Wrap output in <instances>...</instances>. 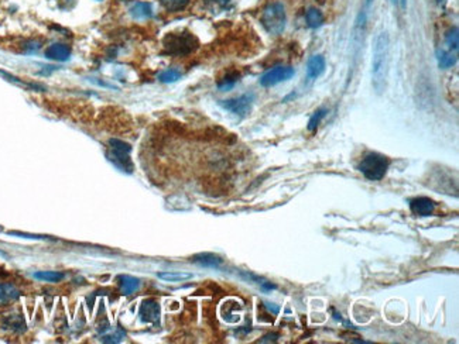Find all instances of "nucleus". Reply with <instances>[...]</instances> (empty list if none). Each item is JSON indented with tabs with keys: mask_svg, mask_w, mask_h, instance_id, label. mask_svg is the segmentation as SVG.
<instances>
[{
	"mask_svg": "<svg viewBox=\"0 0 459 344\" xmlns=\"http://www.w3.org/2000/svg\"><path fill=\"white\" fill-rule=\"evenodd\" d=\"M130 16L136 20H147L153 16V7L146 2H136L130 7Z\"/></svg>",
	"mask_w": 459,
	"mask_h": 344,
	"instance_id": "4468645a",
	"label": "nucleus"
},
{
	"mask_svg": "<svg viewBox=\"0 0 459 344\" xmlns=\"http://www.w3.org/2000/svg\"><path fill=\"white\" fill-rule=\"evenodd\" d=\"M305 18H307V24L311 27V29H318V27H321L322 23H324V16H322V13L317 10V9H310L305 14Z\"/></svg>",
	"mask_w": 459,
	"mask_h": 344,
	"instance_id": "a211bd4d",
	"label": "nucleus"
},
{
	"mask_svg": "<svg viewBox=\"0 0 459 344\" xmlns=\"http://www.w3.org/2000/svg\"><path fill=\"white\" fill-rule=\"evenodd\" d=\"M160 280L167 281V282H181V281H187L192 278L191 272H183V271H165V272H159L157 274Z\"/></svg>",
	"mask_w": 459,
	"mask_h": 344,
	"instance_id": "f3484780",
	"label": "nucleus"
},
{
	"mask_svg": "<svg viewBox=\"0 0 459 344\" xmlns=\"http://www.w3.org/2000/svg\"><path fill=\"white\" fill-rule=\"evenodd\" d=\"M140 319L144 323H159L160 320V305L154 299L143 301L140 306Z\"/></svg>",
	"mask_w": 459,
	"mask_h": 344,
	"instance_id": "6e6552de",
	"label": "nucleus"
},
{
	"mask_svg": "<svg viewBox=\"0 0 459 344\" xmlns=\"http://www.w3.org/2000/svg\"><path fill=\"white\" fill-rule=\"evenodd\" d=\"M410 209L417 216H430L435 210V203L430 198L420 196V198H414L410 200Z\"/></svg>",
	"mask_w": 459,
	"mask_h": 344,
	"instance_id": "1a4fd4ad",
	"label": "nucleus"
},
{
	"mask_svg": "<svg viewBox=\"0 0 459 344\" xmlns=\"http://www.w3.org/2000/svg\"><path fill=\"white\" fill-rule=\"evenodd\" d=\"M3 329L12 330L14 333H21L26 330V322L21 315H9L3 320Z\"/></svg>",
	"mask_w": 459,
	"mask_h": 344,
	"instance_id": "dca6fc26",
	"label": "nucleus"
},
{
	"mask_svg": "<svg viewBox=\"0 0 459 344\" xmlns=\"http://www.w3.org/2000/svg\"><path fill=\"white\" fill-rule=\"evenodd\" d=\"M371 2H373V0H366V5H367V6H369V5H370Z\"/></svg>",
	"mask_w": 459,
	"mask_h": 344,
	"instance_id": "cd10ccee",
	"label": "nucleus"
},
{
	"mask_svg": "<svg viewBox=\"0 0 459 344\" xmlns=\"http://www.w3.org/2000/svg\"><path fill=\"white\" fill-rule=\"evenodd\" d=\"M254 96L252 94L242 95L239 98H235V99L224 100L221 102V106L226 109L230 113L233 114H237V116L245 117L247 116L250 110H252V106H253Z\"/></svg>",
	"mask_w": 459,
	"mask_h": 344,
	"instance_id": "423d86ee",
	"label": "nucleus"
},
{
	"mask_svg": "<svg viewBox=\"0 0 459 344\" xmlns=\"http://www.w3.org/2000/svg\"><path fill=\"white\" fill-rule=\"evenodd\" d=\"M399 5H400L401 9H404L407 6V0H399Z\"/></svg>",
	"mask_w": 459,
	"mask_h": 344,
	"instance_id": "bb28decb",
	"label": "nucleus"
},
{
	"mask_svg": "<svg viewBox=\"0 0 459 344\" xmlns=\"http://www.w3.org/2000/svg\"><path fill=\"white\" fill-rule=\"evenodd\" d=\"M160 2H161V6L170 13L181 12L188 6L189 3V0H160Z\"/></svg>",
	"mask_w": 459,
	"mask_h": 344,
	"instance_id": "aec40b11",
	"label": "nucleus"
},
{
	"mask_svg": "<svg viewBox=\"0 0 459 344\" xmlns=\"http://www.w3.org/2000/svg\"><path fill=\"white\" fill-rule=\"evenodd\" d=\"M192 263L198 264L201 267H206V268H219L224 264V260L212 253H201V254L192 257Z\"/></svg>",
	"mask_w": 459,
	"mask_h": 344,
	"instance_id": "9d476101",
	"label": "nucleus"
},
{
	"mask_svg": "<svg viewBox=\"0 0 459 344\" xmlns=\"http://www.w3.org/2000/svg\"><path fill=\"white\" fill-rule=\"evenodd\" d=\"M458 29L456 27H453L448 31L447 37H445V41H447V45L449 48V51H458Z\"/></svg>",
	"mask_w": 459,
	"mask_h": 344,
	"instance_id": "b1692460",
	"label": "nucleus"
},
{
	"mask_svg": "<svg viewBox=\"0 0 459 344\" xmlns=\"http://www.w3.org/2000/svg\"><path fill=\"white\" fill-rule=\"evenodd\" d=\"M208 5L218 9H228L230 6V0H208Z\"/></svg>",
	"mask_w": 459,
	"mask_h": 344,
	"instance_id": "a878e982",
	"label": "nucleus"
},
{
	"mask_svg": "<svg viewBox=\"0 0 459 344\" xmlns=\"http://www.w3.org/2000/svg\"><path fill=\"white\" fill-rule=\"evenodd\" d=\"M294 70L291 66H274L260 78V85L265 88H270L281 82L289 81L294 76Z\"/></svg>",
	"mask_w": 459,
	"mask_h": 344,
	"instance_id": "0eeeda50",
	"label": "nucleus"
},
{
	"mask_svg": "<svg viewBox=\"0 0 459 344\" xmlns=\"http://www.w3.org/2000/svg\"><path fill=\"white\" fill-rule=\"evenodd\" d=\"M34 278L38 281H42V282H59V281L64 278V274L62 272H57V271H38L35 272Z\"/></svg>",
	"mask_w": 459,
	"mask_h": 344,
	"instance_id": "6ab92c4d",
	"label": "nucleus"
},
{
	"mask_svg": "<svg viewBox=\"0 0 459 344\" xmlns=\"http://www.w3.org/2000/svg\"><path fill=\"white\" fill-rule=\"evenodd\" d=\"M163 45H164L165 54L184 57L194 53L200 47V41L188 31H181V33H170L165 35Z\"/></svg>",
	"mask_w": 459,
	"mask_h": 344,
	"instance_id": "f03ea898",
	"label": "nucleus"
},
{
	"mask_svg": "<svg viewBox=\"0 0 459 344\" xmlns=\"http://www.w3.org/2000/svg\"><path fill=\"white\" fill-rule=\"evenodd\" d=\"M455 62H456V57H455V54H452V51H444V50H441L438 53V64L444 70L451 68L452 65H455Z\"/></svg>",
	"mask_w": 459,
	"mask_h": 344,
	"instance_id": "412c9836",
	"label": "nucleus"
},
{
	"mask_svg": "<svg viewBox=\"0 0 459 344\" xmlns=\"http://www.w3.org/2000/svg\"><path fill=\"white\" fill-rule=\"evenodd\" d=\"M388 51L390 42L386 31H380L375 37L371 50V85L377 94L380 95L386 88V78L388 70Z\"/></svg>",
	"mask_w": 459,
	"mask_h": 344,
	"instance_id": "f257e3e1",
	"label": "nucleus"
},
{
	"mask_svg": "<svg viewBox=\"0 0 459 344\" xmlns=\"http://www.w3.org/2000/svg\"><path fill=\"white\" fill-rule=\"evenodd\" d=\"M20 296V291L16 286L9 282H2L0 284V305L12 304L17 301Z\"/></svg>",
	"mask_w": 459,
	"mask_h": 344,
	"instance_id": "2eb2a0df",
	"label": "nucleus"
},
{
	"mask_svg": "<svg viewBox=\"0 0 459 344\" xmlns=\"http://www.w3.org/2000/svg\"><path fill=\"white\" fill-rule=\"evenodd\" d=\"M393 3H395V5H399V0H393Z\"/></svg>",
	"mask_w": 459,
	"mask_h": 344,
	"instance_id": "c85d7f7f",
	"label": "nucleus"
},
{
	"mask_svg": "<svg viewBox=\"0 0 459 344\" xmlns=\"http://www.w3.org/2000/svg\"><path fill=\"white\" fill-rule=\"evenodd\" d=\"M181 78V72L177 70H165L159 75V79L163 83H172Z\"/></svg>",
	"mask_w": 459,
	"mask_h": 344,
	"instance_id": "5701e85b",
	"label": "nucleus"
},
{
	"mask_svg": "<svg viewBox=\"0 0 459 344\" xmlns=\"http://www.w3.org/2000/svg\"><path fill=\"white\" fill-rule=\"evenodd\" d=\"M237 81H239V74H236V72H233V74H228L225 78L221 79V82L218 83V88L221 89V90H229V89H232L235 86V83Z\"/></svg>",
	"mask_w": 459,
	"mask_h": 344,
	"instance_id": "4be33fe9",
	"label": "nucleus"
},
{
	"mask_svg": "<svg viewBox=\"0 0 459 344\" xmlns=\"http://www.w3.org/2000/svg\"><path fill=\"white\" fill-rule=\"evenodd\" d=\"M325 71V59L322 55H314L308 59L307 64V75L310 79H317Z\"/></svg>",
	"mask_w": 459,
	"mask_h": 344,
	"instance_id": "f8f14e48",
	"label": "nucleus"
},
{
	"mask_svg": "<svg viewBox=\"0 0 459 344\" xmlns=\"http://www.w3.org/2000/svg\"><path fill=\"white\" fill-rule=\"evenodd\" d=\"M132 147L127 143L119 140V139H111L109 140V154L107 157L118 168H120L127 174L133 172V163L130 158Z\"/></svg>",
	"mask_w": 459,
	"mask_h": 344,
	"instance_id": "39448f33",
	"label": "nucleus"
},
{
	"mask_svg": "<svg viewBox=\"0 0 459 344\" xmlns=\"http://www.w3.org/2000/svg\"><path fill=\"white\" fill-rule=\"evenodd\" d=\"M260 21L269 34L280 35L286 29V23H287L286 9L278 2L271 3L263 10Z\"/></svg>",
	"mask_w": 459,
	"mask_h": 344,
	"instance_id": "7ed1b4c3",
	"label": "nucleus"
},
{
	"mask_svg": "<svg viewBox=\"0 0 459 344\" xmlns=\"http://www.w3.org/2000/svg\"><path fill=\"white\" fill-rule=\"evenodd\" d=\"M71 57V48L67 44H53L46 50V58L54 61H68Z\"/></svg>",
	"mask_w": 459,
	"mask_h": 344,
	"instance_id": "9b49d317",
	"label": "nucleus"
},
{
	"mask_svg": "<svg viewBox=\"0 0 459 344\" xmlns=\"http://www.w3.org/2000/svg\"><path fill=\"white\" fill-rule=\"evenodd\" d=\"M325 114H326V110H325V109H319V110L315 111V113L311 116V119H310V122H308V130H310V131H315L318 128V126H319L321 120L325 117Z\"/></svg>",
	"mask_w": 459,
	"mask_h": 344,
	"instance_id": "393cba45",
	"label": "nucleus"
},
{
	"mask_svg": "<svg viewBox=\"0 0 459 344\" xmlns=\"http://www.w3.org/2000/svg\"><path fill=\"white\" fill-rule=\"evenodd\" d=\"M388 165L390 161L387 157L377 152H369L360 161L359 171L370 181H380L386 175Z\"/></svg>",
	"mask_w": 459,
	"mask_h": 344,
	"instance_id": "20e7f679",
	"label": "nucleus"
},
{
	"mask_svg": "<svg viewBox=\"0 0 459 344\" xmlns=\"http://www.w3.org/2000/svg\"><path fill=\"white\" fill-rule=\"evenodd\" d=\"M118 284L122 295H132L140 288V280L132 275H120L118 278Z\"/></svg>",
	"mask_w": 459,
	"mask_h": 344,
	"instance_id": "ddd939ff",
	"label": "nucleus"
}]
</instances>
